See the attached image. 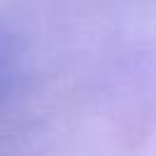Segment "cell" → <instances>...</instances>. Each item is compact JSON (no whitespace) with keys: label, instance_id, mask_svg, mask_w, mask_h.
<instances>
[{"label":"cell","instance_id":"1","mask_svg":"<svg viewBox=\"0 0 156 156\" xmlns=\"http://www.w3.org/2000/svg\"><path fill=\"white\" fill-rule=\"evenodd\" d=\"M2 80H5V68H2V63H0V93H2Z\"/></svg>","mask_w":156,"mask_h":156}]
</instances>
